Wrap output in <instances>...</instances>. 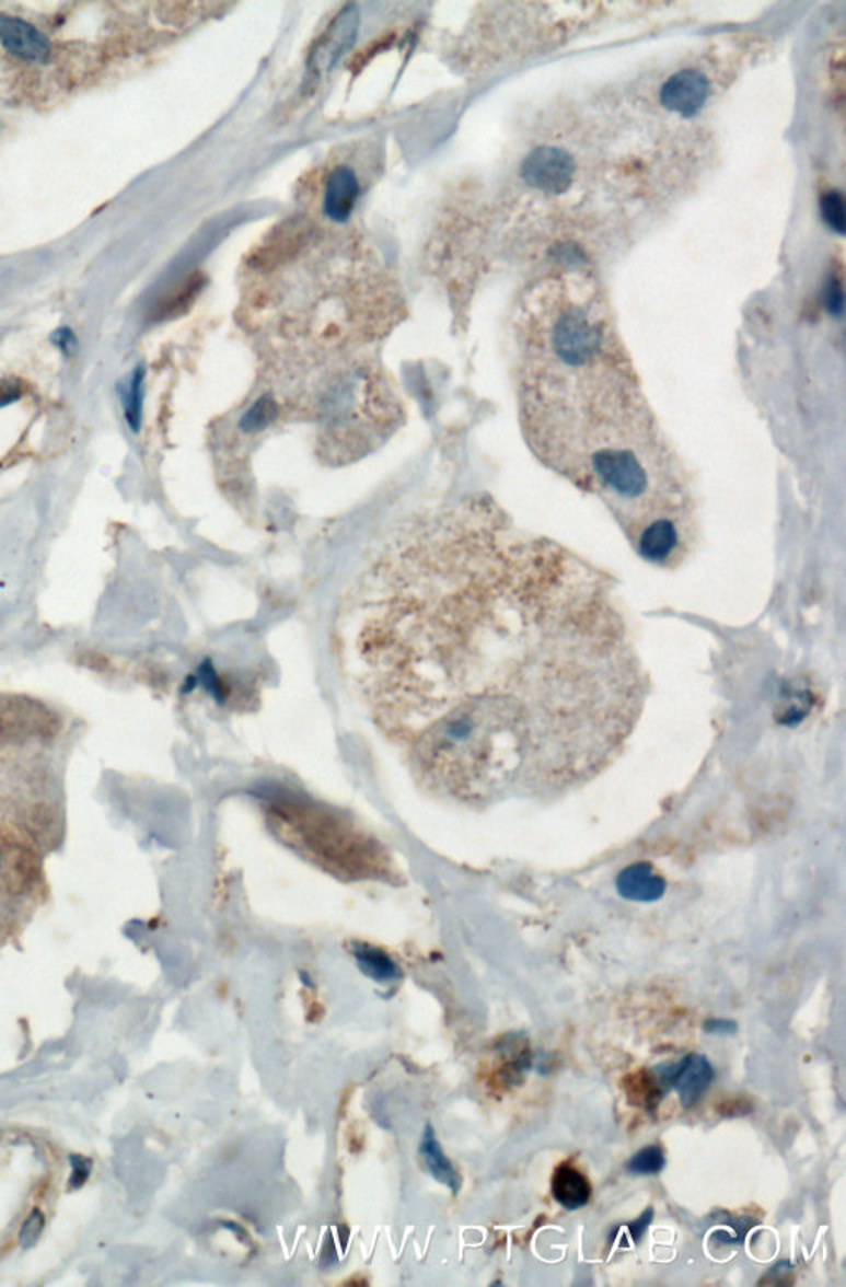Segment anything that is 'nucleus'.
Wrapping results in <instances>:
<instances>
[{
  "label": "nucleus",
  "instance_id": "1",
  "mask_svg": "<svg viewBox=\"0 0 846 1287\" xmlns=\"http://www.w3.org/2000/svg\"><path fill=\"white\" fill-rule=\"evenodd\" d=\"M604 573L488 498L389 534L349 587L343 630L364 698L407 754L470 731H530L607 621Z\"/></svg>",
  "mask_w": 846,
  "mask_h": 1287
},
{
  "label": "nucleus",
  "instance_id": "2",
  "mask_svg": "<svg viewBox=\"0 0 846 1287\" xmlns=\"http://www.w3.org/2000/svg\"><path fill=\"white\" fill-rule=\"evenodd\" d=\"M517 337L531 452L595 496L645 563L679 569L698 547L695 485L645 397L601 285L582 270L537 281Z\"/></svg>",
  "mask_w": 846,
  "mask_h": 1287
},
{
  "label": "nucleus",
  "instance_id": "3",
  "mask_svg": "<svg viewBox=\"0 0 846 1287\" xmlns=\"http://www.w3.org/2000/svg\"><path fill=\"white\" fill-rule=\"evenodd\" d=\"M78 732L77 718L61 706L0 693V958L50 901Z\"/></svg>",
  "mask_w": 846,
  "mask_h": 1287
},
{
  "label": "nucleus",
  "instance_id": "4",
  "mask_svg": "<svg viewBox=\"0 0 846 1287\" xmlns=\"http://www.w3.org/2000/svg\"><path fill=\"white\" fill-rule=\"evenodd\" d=\"M86 1172L57 1137L0 1124V1264L32 1250Z\"/></svg>",
  "mask_w": 846,
  "mask_h": 1287
},
{
  "label": "nucleus",
  "instance_id": "5",
  "mask_svg": "<svg viewBox=\"0 0 846 1287\" xmlns=\"http://www.w3.org/2000/svg\"><path fill=\"white\" fill-rule=\"evenodd\" d=\"M667 1091L679 1094L683 1108H693L715 1081V1068L698 1053L683 1056L680 1062L653 1068Z\"/></svg>",
  "mask_w": 846,
  "mask_h": 1287
},
{
  "label": "nucleus",
  "instance_id": "6",
  "mask_svg": "<svg viewBox=\"0 0 846 1287\" xmlns=\"http://www.w3.org/2000/svg\"><path fill=\"white\" fill-rule=\"evenodd\" d=\"M521 173L528 186L541 193L563 194L572 183L576 164L563 149L543 146L528 155Z\"/></svg>",
  "mask_w": 846,
  "mask_h": 1287
},
{
  "label": "nucleus",
  "instance_id": "7",
  "mask_svg": "<svg viewBox=\"0 0 846 1287\" xmlns=\"http://www.w3.org/2000/svg\"><path fill=\"white\" fill-rule=\"evenodd\" d=\"M0 47L21 63H47L51 54L50 40L40 28L9 14H0Z\"/></svg>",
  "mask_w": 846,
  "mask_h": 1287
},
{
  "label": "nucleus",
  "instance_id": "8",
  "mask_svg": "<svg viewBox=\"0 0 846 1287\" xmlns=\"http://www.w3.org/2000/svg\"><path fill=\"white\" fill-rule=\"evenodd\" d=\"M709 96V81L702 71L682 70L671 74L661 86L660 102L679 115L695 116Z\"/></svg>",
  "mask_w": 846,
  "mask_h": 1287
},
{
  "label": "nucleus",
  "instance_id": "9",
  "mask_svg": "<svg viewBox=\"0 0 846 1287\" xmlns=\"http://www.w3.org/2000/svg\"><path fill=\"white\" fill-rule=\"evenodd\" d=\"M358 12L355 8L346 9L337 15L329 31L323 35L311 57V68L317 74L326 73L334 67L339 57L351 47L358 34Z\"/></svg>",
  "mask_w": 846,
  "mask_h": 1287
},
{
  "label": "nucleus",
  "instance_id": "10",
  "mask_svg": "<svg viewBox=\"0 0 846 1287\" xmlns=\"http://www.w3.org/2000/svg\"><path fill=\"white\" fill-rule=\"evenodd\" d=\"M359 196V181L351 169L341 165L327 177L324 189V213L333 222H346L351 217Z\"/></svg>",
  "mask_w": 846,
  "mask_h": 1287
},
{
  "label": "nucleus",
  "instance_id": "11",
  "mask_svg": "<svg viewBox=\"0 0 846 1287\" xmlns=\"http://www.w3.org/2000/svg\"><path fill=\"white\" fill-rule=\"evenodd\" d=\"M551 1190L557 1204L569 1211L586 1207L592 1196L589 1179L583 1175L582 1170L570 1162H563L556 1167L551 1180Z\"/></svg>",
  "mask_w": 846,
  "mask_h": 1287
},
{
  "label": "nucleus",
  "instance_id": "12",
  "mask_svg": "<svg viewBox=\"0 0 846 1287\" xmlns=\"http://www.w3.org/2000/svg\"><path fill=\"white\" fill-rule=\"evenodd\" d=\"M622 1088L627 1095L628 1104L645 1109L647 1112L657 1111L668 1092L663 1082L658 1078L657 1071L647 1068L625 1076Z\"/></svg>",
  "mask_w": 846,
  "mask_h": 1287
},
{
  "label": "nucleus",
  "instance_id": "13",
  "mask_svg": "<svg viewBox=\"0 0 846 1287\" xmlns=\"http://www.w3.org/2000/svg\"><path fill=\"white\" fill-rule=\"evenodd\" d=\"M618 893L630 901H657L663 896L664 881L648 865H631L618 877Z\"/></svg>",
  "mask_w": 846,
  "mask_h": 1287
},
{
  "label": "nucleus",
  "instance_id": "14",
  "mask_svg": "<svg viewBox=\"0 0 846 1287\" xmlns=\"http://www.w3.org/2000/svg\"><path fill=\"white\" fill-rule=\"evenodd\" d=\"M420 1153L424 1157L427 1169H429L430 1175L437 1182L445 1185L447 1189L452 1190L453 1193H459L460 1183H462L460 1182L459 1173L453 1169L452 1162L447 1159L445 1153L442 1152V1147H440L439 1140H437L436 1134H433V1129L430 1126L427 1127L424 1139H421Z\"/></svg>",
  "mask_w": 846,
  "mask_h": 1287
},
{
  "label": "nucleus",
  "instance_id": "15",
  "mask_svg": "<svg viewBox=\"0 0 846 1287\" xmlns=\"http://www.w3.org/2000/svg\"><path fill=\"white\" fill-rule=\"evenodd\" d=\"M142 382H144V371L142 368L136 369L129 378L128 384L121 389L123 407H125V418L128 421L129 428L132 432H139L142 420Z\"/></svg>",
  "mask_w": 846,
  "mask_h": 1287
},
{
  "label": "nucleus",
  "instance_id": "16",
  "mask_svg": "<svg viewBox=\"0 0 846 1287\" xmlns=\"http://www.w3.org/2000/svg\"><path fill=\"white\" fill-rule=\"evenodd\" d=\"M664 1163L667 1160H664L663 1149L660 1146H647L631 1156L625 1169L631 1175H658L664 1169Z\"/></svg>",
  "mask_w": 846,
  "mask_h": 1287
},
{
  "label": "nucleus",
  "instance_id": "17",
  "mask_svg": "<svg viewBox=\"0 0 846 1287\" xmlns=\"http://www.w3.org/2000/svg\"><path fill=\"white\" fill-rule=\"evenodd\" d=\"M716 1221H718V1224L721 1225L722 1228H718V1230H716L715 1233H712V1240L718 1241V1243H722V1244H742V1243H744L745 1234H748L749 1230H751V1228L754 1227L755 1224H757V1221H755L754 1218H751V1217L732 1218V1217H729L728 1214H722V1218L716 1217Z\"/></svg>",
  "mask_w": 846,
  "mask_h": 1287
},
{
  "label": "nucleus",
  "instance_id": "18",
  "mask_svg": "<svg viewBox=\"0 0 846 1287\" xmlns=\"http://www.w3.org/2000/svg\"><path fill=\"white\" fill-rule=\"evenodd\" d=\"M358 959L362 972L368 974L369 977L374 978V981L387 982L401 977L394 962L385 958L381 952L362 951L361 954H358Z\"/></svg>",
  "mask_w": 846,
  "mask_h": 1287
},
{
  "label": "nucleus",
  "instance_id": "19",
  "mask_svg": "<svg viewBox=\"0 0 846 1287\" xmlns=\"http://www.w3.org/2000/svg\"><path fill=\"white\" fill-rule=\"evenodd\" d=\"M823 220L830 229L835 230L836 233L843 235L845 233V202H843L842 193L830 190L822 197L820 204Z\"/></svg>",
  "mask_w": 846,
  "mask_h": 1287
},
{
  "label": "nucleus",
  "instance_id": "20",
  "mask_svg": "<svg viewBox=\"0 0 846 1287\" xmlns=\"http://www.w3.org/2000/svg\"><path fill=\"white\" fill-rule=\"evenodd\" d=\"M703 1032L708 1035L731 1036L738 1032V1023L734 1020H728V1018H708L703 1023Z\"/></svg>",
  "mask_w": 846,
  "mask_h": 1287
},
{
  "label": "nucleus",
  "instance_id": "21",
  "mask_svg": "<svg viewBox=\"0 0 846 1287\" xmlns=\"http://www.w3.org/2000/svg\"><path fill=\"white\" fill-rule=\"evenodd\" d=\"M752 1109L754 1108H752L751 1101L744 1098L729 1099V1101H725L718 1105L719 1114L722 1117H739V1115L749 1114Z\"/></svg>",
  "mask_w": 846,
  "mask_h": 1287
},
{
  "label": "nucleus",
  "instance_id": "22",
  "mask_svg": "<svg viewBox=\"0 0 846 1287\" xmlns=\"http://www.w3.org/2000/svg\"><path fill=\"white\" fill-rule=\"evenodd\" d=\"M826 306L833 314H839L843 310L842 281L835 275L830 278L828 287H826Z\"/></svg>",
  "mask_w": 846,
  "mask_h": 1287
},
{
  "label": "nucleus",
  "instance_id": "23",
  "mask_svg": "<svg viewBox=\"0 0 846 1287\" xmlns=\"http://www.w3.org/2000/svg\"><path fill=\"white\" fill-rule=\"evenodd\" d=\"M653 1208H647V1210H645L644 1214L637 1218V1220L628 1224V1233H630L631 1240H634L635 1244H638L641 1240H644L645 1234H647L648 1227H650L651 1220H653Z\"/></svg>",
  "mask_w": 846,
  "mask_h": 1287
},
{
  "label": "nucleus",
  "instance_id": "24",
  "mask_svg": "<svg viewBox=\"0 0 846 1287\" xmlns=\"http://www.w3.org/2000/svg\"><path fill=\"white\" fill-rule=\"evenodd\" d=\"M54 343L65 355H71L77 349V339H74L73 333L65 327L54 334Z\"/></svg>",
  "mask_w": 846,
  "mask_h": 1287
}]
</instances>
